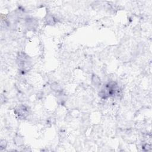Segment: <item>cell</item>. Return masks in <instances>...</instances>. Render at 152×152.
I'll return each mask as SVG.
<instances>
[{"label":"cell","instance_id":"6da1fadb","mask_svg":"<svg viewBox=\"0 0 152 152\" xmlns=\"http://www.w3.org/2000/svg\"><path fill=\"white\" fill-rule=\"evenodd\" d=\"M119 88L117 87V85L115 84V83L113 84L112 83H108L106 84L104 87V90H102V91H104L103 95L104 96V97H106V96H113L116 93L117 91H118Z\"/></svg>","mask_w":152,"mask_h":152}]
</instances>
